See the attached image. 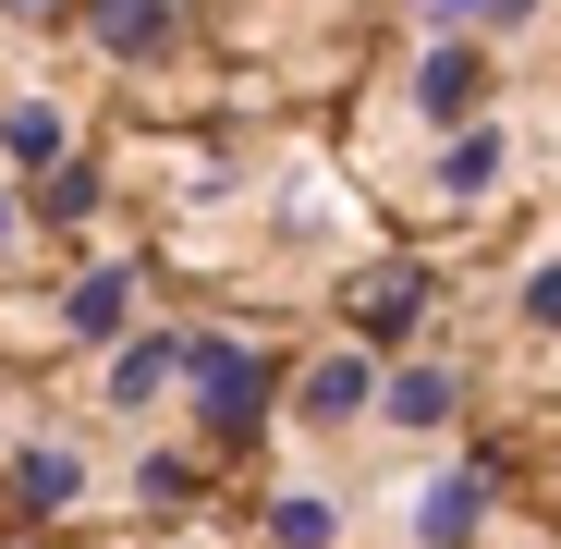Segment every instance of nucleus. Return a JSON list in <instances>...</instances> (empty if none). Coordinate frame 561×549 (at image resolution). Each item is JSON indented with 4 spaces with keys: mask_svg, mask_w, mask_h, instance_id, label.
<instances>
[{
    "mask_svg": "<svg viewBox=\"0 0 561 549\" xmlns=\"http://www.w3.org/2000/svg\"><path fill=\"white\" fill-rule=\"evenodd\" d=\"M183 415H196L208 465H244L280 427V354L256 330H183Z\"/></svg>",
    "mask_w": 561,
    "mask_h": 549,
    "instance_id": "1",
    "label": "nucleus"
},
{
    "mask_svg": "<svg viewBox=\"0 0 561 549\" xmlns=\"http://www.w3.org/2000/svg\"><path fill=\"white\" fill-rule=\"evenodd\" d=\"M427 330H439V268L427 256H366L342 282V342L354 354L403 366V354H427Z\"/></svg>",
    "mask_w": 561,
    "mask_h": 549,
    "instance_id": "2",
    "label": "nucleus"
},
{
    "mask_svg": "<svg viewBox=\"0 0 561 549\" xmlns=\"http://www.w3.org/2000/svg\"><path fill=\"white\" fill-rule=\"evenodd\" d=\"M280 415L342 439V427H379V354H354V342H318L306 366H280Z\"/></svg>",
    "mask_w": 561,
    "mask_h": 549,
    "instance_id": "3",
    "label": "nucleus"
},
{
    "mask_svg": "<svg viewBox=\"0 0 561 549\" xmlns=\"http://www.w3.org/2000/svg\"><path fill=\"white\" fill-rule=\"evenodd\" d=\"M135 330H147V256H85L61 282V342L73 354H111Z\"/></svg>",
    "mask_w": 561,
    "mask_h": 549,
    "instance_id": "4",
    "label": "nucleus"
},
{
    "mask_svg": "<svg viewBox=\"0 0 561 549\" xmlns=\"http://www.w3.org/2000/svg\"><path fill=\"white\" fill-rule=\"evenodd\" d=\"M489 501H501V451L477 439L463 465H439V477L403 501V525H415V549H477V537H489Z\"/></svg>",
    "mask_w": 561,
    "mask_h": 549,
    "instance_id": "5",
    "label": "nucleus"
},
{
    "mask_svg": "<svg viewBox=\"0 0 561 549\" xmlns=\"http://www.w3.org/2000/svg\"><path fill=\"white\" fill-rule=\"evenodd\" d=\"M73 37L99 49L111 73H159L183 49V0H73Z\"/></svg>",
    "mask_w": 561,
    "mask_h": 549,
    "instance_id": "6",
    "label": "nucleus"
},
{
    "mask_svg": "<svg viewBox=\"0 0 561 549\" xmlns=\"http://www.w3.org/2000/svg\"><path fill=\"white\" fill-rule=\"evenodd\" d=\"M403 111H415V123H451V135H463V123L489 111V49H477V37H427V49L403 61Z\"/></svg>",
    "mask_w": 561,
    "mask_h": 549,
    "instance_id": "7",
    "label": "nucleus"
},
{
    "mask_svg": "<svg viewBox=\"0 0 561 549\" xmlns=\"http://www.w3.org/2000/svg\"><path fill=\"white\" fill-rule=\"evenodd\" d=\"M73 501H85V451L73 439H13L0 451V513L13 525H73Z\"/></svg>",
    "mask_w": 561,
    "mask_h": 549,
    "instance_id": "8",
    "label": "nucleus"
},
{
    "mask_svg": "<svg viewBox=\"0 0 561 549\" xmlns=\"http://www.w3.org/2000/svg\"><path fill=\"white\" fill-rule=\"evenodd\" d=\"M463 415V366H439V354H403V366H379V427H403V439H439Z\"/></svg>",
    "mask_w": 561,
    "mask_h": 549,
    "instance_id": "9",
    "label": "nucleus"
},
{
    "mask_svg": "<svg viewBox=\"0 0 561 549\" xmlns=\"http://www.w3.org/2000/svg\"><path fill=\"white\" fill-rule=\"evenodd\" d=\"M171 379H183V330H159V318H147L135 342H111V354H99L111 415H159V391H171Z\"/></svg>",
    "mask_w": 561,
    "mask_h": 549,
    "instance_id": "10",
    "label": "nucleus"
},
{
    "mask_svg": "<svg viewBox=\"0 0 561 549\" xmlns=\"http://www.w3.org/2000/svg\"><path fill=\"white\" fill-rule=\"evenodd\" d=\"M73 159V111L61 99H0V183H49Z\"/></svg>",
    "mask_w": 561,
    "mask_h": 549,
    "instance_id": "11",
    "label": "nucleus"
},
{
    "mask_svg": "<svg viewBox=\"0 0 561 549\" xmlns=\"http://www.w3.org/2000/svg\"><path fill=\"white\" fill-rule=\"evenodd\" d=\"M256 549H342V489H318V477L268 489L256 501Z\"/></svg>",
    "mask_w": 561,
    "mask_h": 549,
    "instance_id": "12",
    "label": "nucleus"
},
{
    "mask_svg": "<svg viewBox=\"0 0 561 549\" xmlns=\"http://www.w3.org/2000/svg\"><path fill=\"white\" fill-rule=\"evenodd\" d=\"M25 220H37V232H99V220H111V171L73 147L49 183H25Z\"/></svg>",
    "mask_w": 561,
    "mask_h": 549,
    "instance_id": "13",
    "label": "nucleus"
},
{
    "mask_svg": "<svg viewBox=\"0 0 561 549\" xmlns=\"http://www.w3.org/2000/svg\"><path fill=\"white\" fill-rule=\"evenodd\" d=\"M501 171H513V135H501V123H463V135L439 147V196H451V208H477Z\"/></svg>",
    "mask_w": 561,
    "mask_h": 549,
    "instance_id": "14",
    "label": "nucleus"
},
{
    "mask_svg": "<svg viewBox=\"0 0 561 549\" xmlns=\"http://www.w3.org/2000/svg\"><path fill=\"white\" fill-rule=\"evenodd\" d=\"M208 477H220V465H208V451H147V465H135V501L183 525V513H196V501H208Z\"/></svg>",
    "mask_w": 561,
    "mask_h": 549,
    "instance_id": "15",
    "label": "nucleus"
},
{
    "mask_svg": "<svg viewBox=\"0 0 561 549\" xmlns=\"http://www.w3.org/2000/svg\"><path fill=\"white\" fill-rule=\"evenodd\" d=\"M537 13H549V0H427V25L439 37H477V49L513 37V25H537Z\"/></svg>",
    "mask_w": 561,
    "mask_h": 549,
    "instance_id": "16",
    "label": "nucleus"
},
{
    "mask_svg": "<svg viewBox=\"0 0 561 549\" xmlns=\"http://www.w3.org/2000/svg\"><path fill=\"white\" fill-rule=\"evenodd\" d=\"M513 318H525V330H561V256H549V268H525V294H513Z\"/></svg>",
    "mask_w": 561,
    "mask_h": 549,
    "instance_id": "17",
    "label": "nucleus"
},
{
    "mask_svg": "<svg viewBox=\"0 0 561 549\" xmlns=\"http://www.w3.org/2000/svg\"><path fill=\"white\" fill-rule=\"evenodd\" d=\"M0 25H25V37H73V0H0Z\"/></svg>",
    "mask_w": 561,
    "mask_h": 549,
    "instance_id": "18",
    "label": "nucleus"
},
{
    "mask_svg": "<svg viewBox=\"0 0 561 549\" xmlns=\"http://www.w3.org/2000/svg\"><path fill=\"white\" fill-rule=\"evenodd\" d=\"M25 244H37V220H25V183H0V268H13Z\"/></svg>",
    "mask_w": 561,
    "mask_h": 549,
    "instance_id": "19",
    "label": "nucleus"
},
{
    "mask_svg": "<svg viewBox=\"0 0 561 549\" xmlns=\"http://www.w3.org/2000/svg\"><path fill=\"white\" fill-rule=\"evenodd\" d=\"M0 549H13V537H0Z\"/></svg>",
    "mask_w": 561,
    "mask_h": 549,
    "instance_id": "20",
    "label": "nucleus"
}]
</instances>
